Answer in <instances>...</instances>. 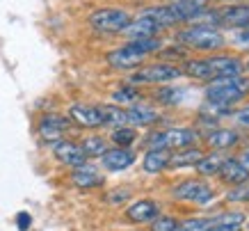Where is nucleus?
<instances>
[{
  "label": "nucleus",
  "mask_w": 249,
  "mask_h": 231,
  "mask_svg": "<svg viewBox=\"0 0 249 231\" xmlns=\"http://www.w3.org/2000/svg\"><path fill=\"white\" fill-rule=\"evenodd\" d=\"M110 140L114 142V147H124V149H130V144H135L137 140V128L130 126V124H124V126L112 128V135Z\"/></svg>",
  "instance_id": "393cba45"
},
{
  "label": "nucleus",
  "mask_w": 249,
  "mask_h": 231,
  "mask_svg": "<svg viewBox=\"0 0 249 231\" xmlns=\"http://www.w3.org/2000/svg\"><path fill=\"white\" fill-rule=\"evenodd\" d=\"M245 96H249V78L242 74L231 76V78H222V80H213L206 87V103L213 105L233 108Z\"/></svg>",
  "instance_id": "7ed1b4c3"
},
{
  "label": "nucleus",
  "mask_w": 249,
  "mask_h": 231,
  "mask_svg": "<svg viewBox=\"0 0 249 231\" xmlns=\"http://www.w3.org/2000/svg\"><path fill=\"white\" fill-rule=\"evenodd\" d=\"M69 119L83 128H98L103 126V115L98 105H87V103H76L69 108Z\"/></svg>",
  "instance_id": "9b49d317"
},
{
  "label": "nucleus",
  "mask_w": 249,
  "mask_h": 231,
  "mask_svg": "<svg viewBox=\"0 0 249 231\" xmlns=\"http://www.w3.org/2000/svg\"><path fill=\"white\" fill-rule=\"evenodd\" d=\"M213 25L215 28H229V30H242L249 25V2H231L229 7L213 9Z\"/></svg>",
  "instance_id": "0eeeda50"
},
{
  "label": "nucleus",
  "mask_w": 249,
  "mask_h": 231,
  "mask_svg": "<svg viewBox=\"0 0 249 231\" xmlns=\"http://www.w3.org/2000/svg\"><path fill=\"white\" fill-rule=\"evenodd\" d=\"M53 156L57 158L60 163L69 165V167H80V165H87V156H85L83 147L76 144V142H71V140L55 142Z\"/></svg>",
  "instance_id": "f8f14e48"
},
{
  "label": "nucleus",
  "mask_w": 249,
  "mask_h": 231,
  "mask_svg": "<svg viewBox=\"0 0 249 231\" xmlns=\"http://www.w3.org/2000/svg\"><path fill=\"white\" fill-rule=\"evenodd\" d=\"M206 231H240V227H229V224H213L211 229Z\"/></svg>",
  "instance_id": "4c0bfd02"
},
{
  "label": "nucleus",
  "mask_w": 249,
  "mask_h": 231,
  "mask_svg": "<svg viewBox=\"0 0 249 231\" xmlns=\"http://www.w3.org/2000/svg\"><path fill=\"white\" fill-rule=\"evenodd\" d=\"M183 76H190L195 80H222L231 76L242 74V60L229 53H211L208 58H188L183 64Z\"/></svg>",
  "instance_id": "f257e3e1"
},
{
  "label": "nucleus",
  "mask_w": 249,
  "mask_h": 231,
  "mask_svg": "<svg viewBox=\"0 0 249 231\" xmlns=\"http://www.w3.org/2000/svg\"><path fill=\"white\" fill-rule=\"evenodd\" d=\"M101 108V115H103V126H124L128 124L126 121V108L121 105H114V103H106V105H98Z\"/></svg>",
  "instance_id": "5701e85b"
},
{
  "label": "nucleus",
  "mask_w": 249,
  "mask_h": 231,
  "mask_svg": "<svg viewBox=\"0 0 249 231\" xmlns=\"http://www.w3.org/2000/svg\"><path fill=\"white\" fill-rule=\"evenodd\" d=\"M213 224H229V227H242L245 224V215L242 213H224L213 220Z\"/></svg>",
  "instance_id": "2f4dec72"
},
{
  "label": "nucleus",
  "mask_w": 249,
  "mask_h": 231,
  "mask_svg": "<svg viewBox=\"0 0 249 231\" xmlns=\"http://www.w3.org/2000/svg\"><path fill=\"white\" fill-rule=\"evenodd\" d=\"M242 69H247L249 71V58H247V62H242Z\"/></svg>",
  "instance_id": "ea45409f"
},
{
  "label": "nucleus",
  "mask_w": 249,
  "mask_h": 231,
  "mask_svg": "<svg viewBox=\"0 0 249 231\" xmlns=\"http://www.w3.org/2000/svg\"><path fill=\"white\" fill-rule=\"evenodd\" d=\"M71 181L80 190H91V188H98L103 183V174L96 167H91V165H80V167H73Z\"/></svg>",
  "instance_id": "a211bd4d"
},
{
  "label": "nucleus",
  "mask_w": 249,
  "mask_h": 231,
  "mask_svg": "<svg viewBox=\"0 0 249 231\" xmlns=\"http://www.w3.org/2000/svg\"><path fill=\"white\" fill-rule=\"evenodd\" d=\"M130 21H133L130 12L121 7H101L89 14V25L98 32H106V35L124 32L130 25Z\"/></svg>",
  "instance_id": "423d86ee"
},
{
  "label": "nucleus",
  "mask_w": 249,
  "mask_h": 231,
  "mask_svg": "<svg viewBox=\"0 0 249 231\" xmlns=\"http://www.w3.org/2000/svg\"><path fill=\"white\" fill-rule=\"evenodd\" d=\"M215 2H235V0H215Z\"/></svg>",
  "instance_id": "a19ab883"
},
{
  "label": "nucleus",
  "mask_w": 249,
  "mask_h": 231,
  "mask_svg": "<svg viewBox=\"0 0 249 231\" xmlns=\"http://www.w3.org/2000/svg\"><path fill=\"white\" fill-rule=\"evenodd\" d=\"M240 163H242V165H245V167H247V170H249V149H245V151H242Z\"/></svg>",
  "instance_id": "58836bf2"
},
{
  "label": "nucleus",
  "mask_w": 249,
  "mask_h": 231,
  "mask_svg": "<svg viewBox=\"0 0 249 231\" xmlns=\"http://www.w3.org/2000/svg\"><path fill=\"white\" fill-rule=\"evenodd\" d=\"M178 227L181 222L169 215H158L156 220H151V231H178Z\"/></svg>",
  "instance_id": "c756f323"
},
{
  "label": "nucleus",
  "mask_w": 249,
  "mask_h": 231,
  "mask_svg": "<svg viewBox=\"0 0 249 231\" xmlns=\"http://www.w3.org/2000/svg\"><path fill=\"white\" fill-rule=\"evenodd\" d=\"M101 163H103V167L107 172H124L135 163V151L124 149V147H114V149H107L101 156Z\"/></svg>",
  "instance_id": "4468645a"
},
{
  "label": "nucleus",
  "mask_w": 249,
  "mask_h": 231,
  "mask_svg": "<svg viewBox=\"0 0 249 231\" xmlns=\"http://www.w3.org/2000/svg\"><path fill=\"white\" fill-rule=\"evenodd\" d=\"M83 151L87 158H101L103 154L107 151V142L103 137H98V135H89V137H85L83 140Z\"/></svg>",
  "instance_id": "a878e982"
},
{
  "label": "nucleus",
  "mask_w": 249,
  "mask_h": 231,
  "mask_svg": "<svg viewBox=\"0 0 249 231\" xmlns=\"http://www.w3.org/2000/svg\"><path fill=\"white\" fill-rule=\"evenodd\" d=\"M204 156V151L199 147H185V149H178V154H172L169 158V167H195Z\"/></svg>",
  "instance_id": "4be33fe9"
},
{
  "label": "nucleus",
  "mask_w": 249,
  "mask_h": 231,
  "mask_svg": "<svg viewBox=\"0 0 249 231\" xmlns=\"http://www.w3.org/2000/svg\"><path fill=\"white\" fill-rule=\"evenodd\" d=\"M169 158H172V154L167 149H149L144 154L142 167L146 174H160L169 167Z\"/></svg>",
  "instance_id": "412c9836"
},
{
  "label": "nucleus",
  "mask_w": 249,
  "mask_h": 231,
  "mask_svg": "<svg viewBox=\"0 0 249 231\" xmlns=\"http://www.w3.org/2000/svg\"><path fill=\"white\" fill-rule=\"evenodd\" d=\"M247 28H249V25H247Z\"/></svg>",
  "instance_id": "79ce46f5"
},
{
  "label": "nucleus",
  "mask_w": 249,
  "mask_h": 231,
  "mask_svg": "<svg viewBox=\"0 0 249 231\" xmlns=\"http://www.w3.org/2000/svg\"><path fill=\"white\" fill-rule=\"evenodd\" d=\"M160 32H162V28L153 21L151 16H146L142 12L137 19L130 21V25L124 30V35H126L128 39H146V37H158Z\"/></svg>",
  "instance_id": "2eb2a0df"
},
{
  "label": "nucleus",
  "mask_w": 249,
  "mask_h": 231,
  "mask_svg": "<svg viewBox=\"0 0 249 231\" xmlns=\"http://www.w3.org/2000/svg\"><path fill=\"white\" fill-rule=\"evenodd\" d=\"M235 121H238V126L240 128H249V103L242 105L240 110L235 112Z\"/></svg>",
  "instance_id": "72a5a7b5"
},
{
  "label": "nucleus",
  "mask_w": 249,
  "mask_h": 231,
  "mask_svg": "<svg viewBox=\"0 0 249 231\" xmlns=\"http://www.w3.org/2000/svg\"><path fill=\"white\" fill-rule=\"evenodd\" d=\"M235 46H240L242 51H249V28H242V30H235L233 35Z\"/></svg>",
  "instance_id": "473e14b6"
},
{
  "label": "nucleus",
  "mask_w": 249,
  "mask_h": 231,
  "mask_svg": "<svg viewBox=\"0 0 249 231\" xmlns=\"http://www.w3.org/2000/svg\"><path fill=\"white\" fill-rule=\"evenodd\" d=\"M144 14L151 16V19L158 23L162 30L174 28V25H183V16H181V12L176 9V5H174V2H165V5H151V7L144 9Z\"/></svg>",
  "instance_id": "ddd939ff"
},
{
  "label": "nucleus",
  "mask_w": 249,
  "mask_h": 231,
  "mask_svg": "<svg viewBox=\"0 0 249 231\" xmlns=\"http://www.w3.org/2000/svg\"><path fill=\"white\" fill-rule=\"evenodd\" d=\"M140 98H142V92L137 90V85H121L117 90L112 92V103L114 105H133V103H140Z\"/></svg>",
  "instance_id": "b1692460"
},
{
  "label": "nucleus",
  "mask_w": 249,
  "mask_h": 231,
  "mask_svg": "<svg viewBox=\"0 0 249 231\" xmlns=\"http://www.w3.org/2000/svg\"><path fill=\"white\" fill-rule=\"evenodd\" d=\"M160 215L158 201L153 199H137L126 209V217L130 222H151Z\"/></svg>",
  "instance_id": "dca6fc26"
},
{
  "label": "nucleus",
  "mask_w": 249,
  "mask_h": 231,
  "mask_svg": "<svg viewBox=\"0 0 249 231\" xmlns=\"http://www.w3.org/2000/svg\"><path fill=\"white\" fill-rule=\"evenodd\" d=\"M196 142V131L195 128H169V131H156V133H149L146 137V147L149 149H185V147H192Z\"/></svg>",
  "instance_id": "39448f33"
},
{
  "label": "nucleus",
  "mask_w": 249,
  "mask_h": 231,
  "mask_svg": "<svg viewBox=\"0 0 249 231\" xmlns=\"http://www.w3.org/2000/svg\"><path fill=\"white\" fill-rule=\"evenodd\" d=\"M172 197L178 201H195V204H208L213 199V188L199 179H185L178 186L172 188Z\"/></svg>",
  "instance_id": "6e6552de"
},
{
  "label": "nucleus",
  "mask_w": 249,
  "mask_h": 231,
  "mask_svg": "<svg viewBox=\"0 0 249 231\" xmlns=\"http://www.w3.org/2000/svg\"><path fill=\"white\" fill-rule=\"evenodd\" d=\"M213 227V220L211 217H190L185 222H181L178 231H206Z\"/></svg>",
  "instance_id": "c85d7f7f"
},
{
  "label": "nucleus",
  "mask_w": 249,
  "mask_h": 231,
  "mask_svg": "<svg viewBox=\"0 0 249 231\" xmlns=\"http://www.w3.org/2000/svg\"><path fill=\"white\" fill-rule=\"evenodd\" d=\"M128 197H130V190H126V188H117V192L107 194V201H112V204H121V201H126Z\"/></svg>",
  "instance_id": "f704fd0d"
},
{
  "label": "nucleus",
  "mask_w": 249,
  "mask_h": 231,
  "mask_svg": "<svg viewBox=\"0 0 249 231\" xmlns=\"http://www.w3.org/2000/svg\"><path fill=\"white\" fill-rule=\"evenodd\" d=\"M227 199L233 201V204L249 201V181H245V183H238L233 190H229V192H227Z\"/></svg>",
  "instance_id": "7c9ffc66"
},
{
  "label": "nucleus",
  "mask_w": 249,
  "mask_h": 231,
  "mask_svg": "<svg viewBox=\"0 0 249 231\" xmlns=\"http://www.w3.org/2000/svg\"><path fill=\"white\" fill-rule=\"evenodd\" d=\"M217 174L224 183H231V186H238V183L249 181V170L240 163V158H224Z\"/></svg>",
  "instance_id": "f3484780"
},
{
  "label": "nucleus",
  "mask_w": 249,
  "mask_h": 231,
  "mask_svg": "<svg viewBox=\"0 0 249 231\" xmlns=\"http://www.w3.org/2000/svg\"><path fill=\"white\" fill-rule=\"evenodd\" d=\"M176 41L185 46L188 51L211 55V53H217L227 46V35L211 23H190L188 28L176 32Z\"/></svg>",
  "instance_id": "f03ea898"
},
{
  "label": "nucleus",
  "mask_w": 249,
  "mask_h": 231,
  "mask_svg": "<svg viewBox=\"0 0 249 231\" xmlns=\"http://www.w3.org/2000/svg\"><path fill=\"white\" fill-rule=\"evenodd\" d=\"M222 160L224 158L217 156V154H211V156H201V160L195 165V170L201 174V176H213V174H217L219 167H222Z\"/></svg>",
  "instance_id": "cd10ccee"
},
{
  "label": "nucleus",
  "mask_w": 249,
  "mask_h": 231,
  "mask_svg": "<svg viewBox=\"0 0 249 231\" xmlns=\"http://www.w3.org/2000/svg\"><path fill=\"white\" fill-rule=\"evenodd\" d=\"M240 142V135L233 128H215L206 133V144L213 149H231Z\"/></svg>",
  "instance_id": "aec40b11"
},
{
  "label": "nucleus",
  "mask_w": 249,
  "mask_h": 231,
  "mask_svg": "<svg viewBox=\"0 0 249 231\" xmlns=\"http://www.w3.org/2000/svg\"><path fill=\"white\" fill-rule=\"evenodd\" d=\"M183 78V69L169 62H156L146 64L135 71H130L128 82L130 85H169V82Z\"/></svg>",
  "instance_id": "20e7f679"
},
{
  "label": "nucleus",
  "mask_w": 249,
  "mask_h": 231,
  "mask_svg": "<svg viewBox=\"0 0 249 231\" xmlns=\"http://www.w3.org/2000/svg\"><path fill=\"white\" fill-rule=\"evenodd\" d=\"M158 110H153L151 105H144V103H133L128 105L126 110V121L130 126H151L158 121Z\"/></svg>",
  "instance_id": "6ab92c4d"
},
{
  "label": "nucleus",
  "mask_w": 249,
  "mask_h": 231,
  "mask_svg": "<svg viewBox=\"0 0 249 231\" xmlns=\"http://www.w3.org/2000/svg\"><path fill=\"white\" fill-rule=\"evenodd\" d=\"M183 96H185V90H181V87H172V85L160 87V90L156 92V101L162 103V105H178L183 101Z\"/></svg>",
  "instance_id": "bb28decb"
},
{
  "label": "nucleus",
  "mask_w": 249,
  "mask_h": 231,
  "mask_svg": "<svg viewBox=\"0 0 249 231\" xmlns=\"http://www.w3.org/2000/svg\"><path fill=\"white\" fill-rule=\"evenodd\" d=\"M16 224H18V229L21 231H28L30 229V224H32V217L28 215V213H18V215H16Z\"/></svg>",
  "instance_id": "c9c22d12"
},
{
  "label": "nucleus",
  "mask_w": 249,
  "mask_h": 231,
  "mask_svg": "<svg viewBox=\"0 0 249 231\" xmlns=\"http://www.w3.org/2000/svg\"><path fill=\"white\" fill-rule=\"evenodd\" d=\"M71 128V119L57 112H48L39 121V137L46 142H60L62 135Z\"/></svg>",
  "instance_id": "9d476101"
},
{
  "label": "nucleus",
  "mask_w": 249,
  "mask_h": 231,
  "mask_svg": "<svg viewBox=\"0 0 249 231\" xmlns=\"http://www.w3.org/2000/svg\"><path fill=\"white\" fill-rule=\"evenodd\" d=\"M146 60V55L137 53L133 46L124 44L119 48H114L106 55V62L112 69H119V71H135V69L142 67V62Z\"/></svg>",
  "instance_id": "1a4fd4ad"
},
{
  "label": "nucleus",
  "mask_w": 249,
  "mask_h": 231,
  "mask_svg": "<svg viewBox=\"0 0 249 231\" xmlns=\"http://www.w3.org/2000/svg\"><path fill=\"white\" fill-rule=\"evenodd\" d=\"M167 2H178V5H199V7H208L211 0H167Z\"/></svg>",
  "instance_id": "e433bc0d"
}]
</instances>
